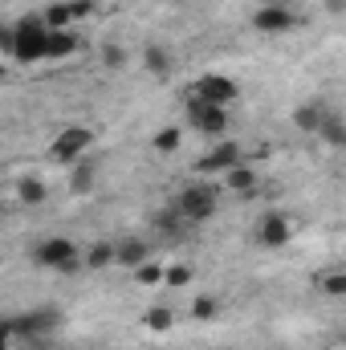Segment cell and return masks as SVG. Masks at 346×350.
I'll use <instances>...</instances> for the list:
<instances>
[{
  "instance_id": "cell-31",
  "label": "cell",
  "mask_w": 346,
  "mask_h": 350,
  "mask_svg": "<svg viewBox=\"0 0 346 350\" xmlns=\"http://www.w3.org/2000/svg\"><path fill=\"white\" fill-rule=\"evenodd\" d=\"M265 4H281V0H265Z\"/></svg>"
},
{
  "instance_id": "cell-9",
  "label": "cell",
  "mask_w": 346,
  "mask_h": 350,
  "mask_svg": "<svg viewBox=\"0 0 346 350\" xmlns=\"http://www.w3.org/2000/svg\"><path fill=\"white\" fill-rule=\"evenodd\" d=\"M289 237H293V228H289V220H285L281 212H269V216H261V224H257V245H265V249H281V245H289Z\"/></svg>"
},
{
  "instance_id": "cell-23",
  "label": "cell",
  "mask_w": 346,
  "mask_h": 350,
  "mask_svg": "<svg viewBox=\"0 0 346 350\" xmlns=\"http://www.w3.org/2000/svg\"><path fill=\"white\" fill-rule=\"evenodd\" d=\"M163 277H168V269H163V265H139V269H135V281H139V285H163Z\"/></svg>"
},
{
  "instance_id": "cell-8",
  "label": "cell",
  "mask_w": 346,
  "mask_h": 350,
  "mask_svg": "<svg viewBox=\"0 0 346 350\" xmlns=\"http://www.w3.org/2000/svg\"><path fill=\"white\" fill-rule=\"evenodd\" d=\"M293 25H297V16L289 4H261L253 12V29H261V33H285Z\"/></svg>"
},
{
  "instance_id": "cell-22",
  "label": "cell",
  "mask_w": 346,
  "mask_h": 350,
  "mask_svg": "<svg viewBox=\"0 0 346 350\" xmlns=\"http://www.w3.org/2000/svg\"><path fill=\"white\" fill-rule=\"evenodd\" d=\"M191 265H168V277H163V285H172V289H187L191 285Z\"/></svg>"
},
{
  "instance_id": "cell-18",
  "label": "cell",
  "mask_w": 346,
  "mask_h": 350,
  "mask_svg": "<svg viewBox=\"0 0 346 350\" xmlns=\"http://www.w3.org/2000/svg\"><path fill=\"white\" fill-rule=\"evenodd\" d=\"M70 21H74V4H70V0H57V4L45 8V25H49V29H66Z\"/></svg>"
},
{
  "instance_id": "cell-12",
  "label": "cell",
  "mask_w": 346,
  "mask_h": 350,
  "mask_svg": "<svg viewBox=\"0 0 346 350\" xmlns=\"http://www.w3.org/2000/svg\"><path fill=\"white\" fill-rule=\"evenodd\" d=\"M143 66H147V74L168 78V74H172V53H168L163 45H143Z\"/></svg>"
},
{
  "instance_id": "cell-1",
  "label": "cell",
  "mask_w": 346,
  "mask_h": 350,
  "mask_svg": "<svg viewBox=\"0 0 346 350\" xmlns=\"http://www.w3.org/2000/svg\"><path fill=\"white\" fill-rule=\"evenodd\" d=\"M57 326H62V314H57L53 306H33L29 314L4 322V338H8V347H12L16 338H29V342H33V338H49Z\"/></svg>"
},
{
  "instance_id": "cell-5",
  "label": "cell",
  "mask_w": 346,
  "mask_h": 350,
  "mask_svg": "<svg viewBox=\"0 0 346 350\" xmlns=\"http://www.w3.org/2000/svg\"><path fill=\"white\" fill-rule=\"evenodd\" d=\"M187 122L200 131V135H224L228 131V106H212V102H204V98H196L191 94V102H187Z\"/></svg>"
},
{
  "instance_id": "cell-27",
  "label": "cell",
  "mask_w": 346,
  "mask_h": 350,
  "mask_svg": "<svg viewBox=\"0 0 346 350\" xmlns=\"http://www.w3.org/2000/svg\"><path fill=\"white\" fill-rule=\"evenodd\" d=\"M90 187H94V163H82L74 172V191H90Z\"/></svg>"
},
{
  "instance_id": "cell-7",
  "label": "cell",
  "mask_w": 346,
  "mask_h": 350,
  "mask_svg": "<svg viewBox=\"0 0 346 350\" xmlns=\"http://www.w3.org/2000/svg\"><path fill=\"white\" fill-rule=\"evenodd\" d=\"M196 98H204V102H212V106H228V102H237V82L232 78H224V74H204V78H196V90H191Z\"/></svg>"
},
{
  "instance_id": "cell-28",
  "label": "cell",
  "mask_w": 346,
  "mask_h": 350,
  "mask_svg": "<svg viewBox=\"0 0 346 350\" xmlns=\"http://www.w3.org/2000/svg\"><path fill=\"white\" fill-rule=\"evenodd\" d=\"M0 49L12 57V49H16V25H8V29H0Z\"/></svg>"
},
{
  "instance_id": "cell-20",
  "label": "cell",
  "mask_w": 346,
  "mask_h": 350,
  "mask_svg": "<svg viewBox=\"0 0 346 350\" xmlns=\"http://www.w3.org/2000/svg\"><path fill=\"white\" fill-rule=\"evenodd\" d=\"M151 147H155L159 155H172L175 147H179V126H163V131H155Z\"/></svg>"
},
{
  "instance_id": "cell-30",
  "label": "cell",
  "mask_w": 346,
  "mask_h": 350,
  "mask_svg": "<svg viewBox=\"0 0 346 350\" xmlns=\"http://www.w3.org/2000/svg\"><path fill=\"white\" fill-rule=\"evenodd\" d=\"M326 12H334V16H343V12H346V0H326Z\"/></svg>"
},
{
  "instance_id": "cell-10",
  "label": "cell",
  "mask_w": 346,
  "mask_h": 350,
  "mask_svg": "<svg viewBox=\"0 0 346 350\" xmlns=\"http://www.w3.org/2000/svg\"><path fill=\"white\" fill-rule=\"evenodd\" d=\"M237 163H241V147H237V143H216V147L196 163V172H204V175L220 172V175H224V172H232Z\"/></svg>"
},
{
  "instance_id": "cell-25",
  "label": "cell",
  "mask_w": 346,
  "mask_h": 350,
  "mask_svg": "<svg viewBox=\"0 0 346 350\" xmlns=\"http://www.w3.org/2000/svg\"><path fill=\"white\" fill-rule=\"evenodd\" d=\"M318 289H322L326 297H346V273H326V277L318 281Z\"/></svg>"
},
{
  "instance_id": "cell-19",
  "label": "cell",
  "mask_w": 346,
  "mask_h": 350,
  "mask_svg": "<svg viewBox=\"0 0 346 350\" xmlns=\"http://www.w3.org/2000/svg\"><path fill=\"white\" fill-rule=\"evenodd\" d=\"M330 147H346V126L334 118V114H326V122H322V131H318Z\"/></svg>"
},
{
  "instance_id": "cell-26",
  "label": "cell",
  "mask_w": 346,
  "mask_h": 350,
  "mask_svg": "<svg viewBox=\"0 0 346 350\" xmlns=\"http://www.w3.org/2000/svg\"><path fill=\"white\" fill-rule=\"evenodd\" d=\"M102 62H106L110 70H122V66H127V49L110 41V45H102Z\"/></svg>"
},
{
  "instance_id": "cell-4",
  "label": "cell",
  "mask_w": 346,
  "mask_h": 350,
  "mask_svg": "<svg viewBox=\"0 0 346 350\" xmlns=\"http://www.w3.org/2000/svg\"><path fill=\"white\" fill-rule=\"evenodd\" d=\"M175 212H179L183 220H191V224L212 220V216H216V196H212V187H204V183L183 187L179 200H175Z\"/></svg>"
},
{
  "instance_id": "cell-6",
  "label": "cell",
  "mask_w": 346,
  "mask_h": 350,
  "mask_svg": "<svg viewBox=\"0 0 346 350\" xmlns=\"http://www.w3.org/2000/svg\"><path fill=\"white\" fill-rule=\"evenodd\" d=\"M90 143H94V131L90 126H66L57 139H53V147H49V155L57 159V163H74L82 151H86Z\"/></svg>"
},
{
  "instance_id": "cell-32",
  "label": "cell",
  "mask_w": 346,
  "mask_h": 350,
  "mask_svg": "<svg viewBox=\"0 0 346 350\" xmlns=\"http://www.w3.org/2000/svg\"><path fill=\"white\" fill-rule=\"evenodd\" d=\"M155 4H163V0H155Z\"/></svg>"
},
{
  "instance_id": "cell-14",
  "label": "cell",
  "mask_w": 346,
  "mask_h": 350,
  "mask_svg": "<svg viewBox=\"0 0 346 350\" xmlns=\"http://www.w3.org/2000/svg\"><path fill=\"white\" fill-rule=\"evenodd\" d=\"M45 196H49V191H45V183H41V179H33V175H25V179L16 183V200H21L25 208H41V204H45Z\"/></svg>"
},
{
  "instance_id": "cell-15",
  "label": "cell",
  "mask_w": 346,
  "mask_h": 350,
  "mask_svg": "<svg viewBox=\"0 0 346 350\" xmlns=\"http://www.w3.org/2000/svg\"><path fill=\"white\" fill-rule=\"evenodd\" d=\"M118 265L122 269H139V265H147V245L143 241H118Z\"/></svg>"
},
{
  "instance_id": "cell-17",
  "label": "cell",
  "mask_w": 346,
  "mask_h": 350,
  "mask_svg": "<svg viewBox=\"0 0 346 350\" xmlns=\"http://www.w3.org/2000/svg\"><path fill=\"white\" fill-rule=\"evenodd\" d=\"M86 265L90 269H106V265H118V245H110V241H98L94 249L86 253Z\"/></svg>"
},
{
  "instance_id": "cell-24",
  "label": "cell",
  "mask_w": 346,
  "mask_h": 350,
  "mask_svg": "<svg viewBox=\"0 0 346 350\" xmlns=\"http://www.w3.org/2000/svg\"><path fill=\"white\" fill-rule=\"evenodd\" d=\"M216 310H220V301H216V297H208V293H200V297L191 301V318H200V322L216 318Z\"/></svg>"
},
{
  "instance_id": "cell-13",
  "label": "cell",
  "mask_w": 346,
  "mask_h": 350,
  "mask_svg": "<svg viewBox=\"0 0 346 350\" xmlns=\"http://www.w3.org/2000/svg\"><path fill=\"white\" fill-rule=\"evenodd\" d=\"M322 122H326V110L318 102H306V106L293 110V126L297 131H322Z\"/></svg>"
},
{
  "instance_id": "cell-16",
  "label": "cell",
  "mask_w": 346,
  "mask_h": 350,
  "mask_svg": "<svg viewBox=\"0 0 346 350\" xmlns=\"http://www.w3.org/2000/svg\"><path fill=\"white\" fill-rule=\"evenodd\" d=\"M224 187L228 191H257V172L245 167V163H237L232 172H224Z\"/></svg>"
},
{
  "instance_id": "cell-11",
  "label": "cell",
  "mask_w": 346,
  "mask_h": 350,
  "mask_svg": "<svg viewBox=\"0 0 346 350\" xmlns=\"http://www.w3.org/2000/svg\"><path fill=\"white\" fill-rule=\"evenodd\" d=\"M82 49V41H78V33H70V29H49V62H62V57H74Z\"/></svg>"
},
{
  "instance_id": "cell-3",
  "label": "cell",
  "mask_w": 346,
  "mask_h": 350,
  "mask_svg": "<svg viewBox=\"0 0 346 350\" xmlns=\"http://www.w3.org/2000/svg\"><path fill=\"white\" fill-rule=\"evenodd\" d=\"M33 261L41 269H53V273H78V249L66 237H49L33 249Z\"/></svg>"
},
{
  "instance_id": "cell-21",
  "label": "cell",
  "mask_w": 346,
  "mask_h": 350,
  "mask_svg": "<svg viewBox=\"0 0 346 350\" xmlns=\"http://www.w3.org/2000/svg\"><path fill=\"white\" fill-rule=\"evenodd\" d=\"M143 322H147V330H155V334H163V330H172L175 314L168 310V306H155V310H151V314H147Z\"/></svg>"
},
{
  "instance_id": "cell-2",
  "label": "cell",
  "mask_w": 346,
  "mask_h": 350,
  "mask_svg": "<svg viewBox=\"0 0 346 350\" xmlns=\"http://www.w3.org/2000/svg\"><path fill=\"white\" fill-rule=\"evenodd\" d=\"M12 57L21 66H33V62L49 57V25H45V16L16 21V49H12Z\"/></svg>"
},
{
  "instance_id": "cell-29",
  "label": "cell",
  "mask_w": 346,
  "mask_h": 350,
  "mask_svg": "<svg viewBox=\"0 0 346 350\" xmlns=\"http://www.w3.org/2000/svg\"><path fill=\"white\" fill-rule=\"evenodd\" d=\"M70 4H74V21H78V16H90V12H94V0H70Z\"/></svg>"
}]
</instances>
